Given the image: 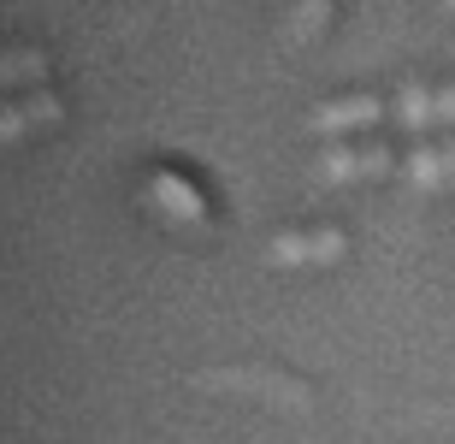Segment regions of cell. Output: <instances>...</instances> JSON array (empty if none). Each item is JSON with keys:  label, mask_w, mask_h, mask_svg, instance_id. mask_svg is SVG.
<instances>
[{"label": "cell", "mask_w": 455, "mask_h": 444, "mask_svg": "<svg viewBox=\"0 0 455 444\" xmlns=\"http://www.w3.org/2000/svg\"><path fill=\"white\" fill-rule=\"evenodd\" d=\"M450 12H455V0H450Z\"/></svg>", "instance_id": "8fae6325"}, {"label": "cell", "mask_w": 455, "mask_h": 444, "mask_svg": "<svg viewBox=\"0 0 455 444\" xmlns=\"http://www.w3.org/2000/svg\"><path fill=\"white\" fill-rule=\"evenodd\" d=\"M390 119L403 125L408 137H426V131L438 125V89H426V84H403V89H396V101H390Z\"/></svg>", "instance_id": "8992f818"}, {"label": "cell", "mask_w": 455, "mask_h": 444, "mask_svg": "<svg viewBox=\"0 0 455 444\" xmlns=\"http://www.w3.org/2000/svg\"><path fill=\"white\" fill-rule=\"evenodd\" d=\"M349 255V238L338 225H320V231H278L267 243V261L272 267H338Z\"/></svg>", "instance_id": "6da1fadb"}, {"label": "cell", "mask_w": 455, "mask_h": 444, "mask_svg": "<svg viewBox=\"0 0 455 444\" xmlns=\"http://www.w3.org/2000/svg\"><path fill=\"white\" fill-rule=\"evenodd\" d=\"M438 154H443V172H450V184H455V131L438 142Z\"/></svg>", "instance_id": "30bf717a"}, {"label": "cell", "mask_w": 455, "mask_h": 444, "mask_svg": "<svg viewBox=\"0 0 455 444\" xmlns=\"http://www.w3.org/2000/svg\"><path fill=\"white\" fill-rule=\"evenodd\" d=\"M403 160L385 149V142H338V149H325L320 160V178L325 184H355V178H385L396 172Z\"/></svg>", "instance_id": "7a4b0ae2"}, {"label": "cell", "mask_w": 455, "mask_h": 444, "mask_svg": "<svg viewBox=\"0 0 455 444\" xmlns=\"http://www.w3.org/2000/svg\"><path fill=\"white\" fill-rule=\"evenodd\" d=\"M148 196H154V207H160L166 220H202V196H196L184 178H172V172H154Z\"/></svg>", "instance_id": "52a82bcc"}, {"label": "cell", "mask_w": 455, "mask_h": 444, "mask_svg": "<svg viewBox=\"0 0 455 444\" xmlns=\"http://www.w3.org/2000/svg\"><path fill=\"white\" fill-rule=\"evenodd\" d=\"M325 24H331V0H296V12H290V42H314Z\"/></svg>", "instance_id": "ba28073f"}, {"label": "cell", "mask_w": 455, "mask_h": 444, "mask_svg": "<svg viewBox=\"0 0 455 444\" xmlns=\"http://www.w3.org/2000/svg\"><path fill=\"white\" fill-rule=\"evenodd\" d=\"M60 113H66V101H60L53 89H24L12 101H0V149L24 142L30 131H42V125H60Z\"/></svg>", "instance_id": "3957f363"}, {"label": "cell", "mask_w": 455, "mask_h": 444, "mask_svg": "<svg viewBox=\"0 0 455 444\" xmlns=\"http://www.w3.org/2000/svg\"><path fill=\"white\" fill-rule=\"evenodd\" d=\"M408 178V190H420V196H438V190H450V172H443V154L438 142H426L414 137V149L403 154V166H396Z\"/></svg>", "instance_id": "5b68a950"}, {"label": "cell", "mask_w": 455, "mask_h": 444, "mask_svg": "<svg viewBox=\"0 0 455 444\" xmlns=\"http://www.w3.org/2000/svg\"><path fill=\"white\" fill-rule=\"evenodd\" d=\"M390 107L379 95H338V101H320L307 113V131L314 137H349V131H372Z\"/></svg>", "instance_id": "277c9868"}, {"label": "cell", "mask_w": 455, "mask_h": 444, "mask_svg": "<svg viewBox=\"0 0 455 444\" xmlns=\"http://www.w3.org/2000/svg\"><path fill=\"white\" fill-rule=\"evenodd\" d=\"M438 125H443V131H455V84L438 89Z\"/></svg>", "instance_id": "9c48e42d"}]
</instances>
